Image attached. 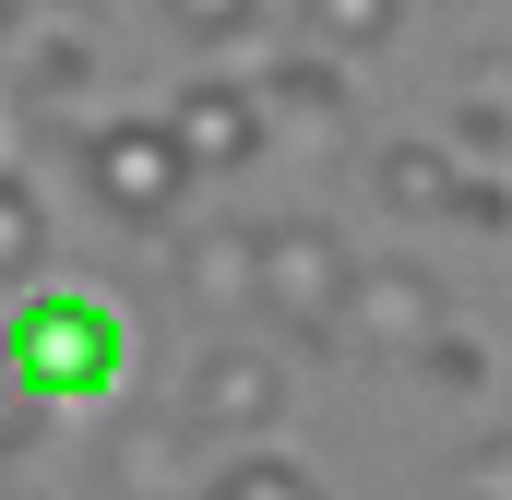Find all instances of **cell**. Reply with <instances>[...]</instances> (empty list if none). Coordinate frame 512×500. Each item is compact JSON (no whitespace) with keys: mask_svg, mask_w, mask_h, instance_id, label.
<instances>
[{"mask_svg":"<svg viewBox=\"0 0 512 500\" xmlns=\"http://www.w3.org/2000/svg\"><path fill=\"white\" fill-rule=\"evenodd\" d=\"M0 370L24 381V405H96V393H120L131 334L84 286H24V310L0 322Z\"/></svg>","mask_w":512,"mask_h":500,"instance_id":"cell-1","label":"cell"},{"mask_svg":"<svg viewBox=\"0 0 512 500\" xmlns=\"http://www.w3.org/2000/svg\"><path fill=\"white\" fill-rule=\"evenodd\" d=\"M191 500H322V477H310L298 453H274V441H239V453H227Z\"/></svg>","mask_w":512,"mask_h":500,"instance_id":"cell-13","label":"cell"},{"mask_svg":"<svg viewBox=\"0 0 512 500\" xmlns=\"http://www.w3.org/2000/svg\"><path fill=\"white\" fill-rule=\"evenodd\" d=\"M417 381H429V393H489V358H477V346H465V334L441 322V334L417 346Z\"/></svg>","mask_w":512,"mask_h":500,"instance_id":"cell-15","label":"cell"},{"mask_svg":"<svg viewBox=\"0 0 512 500\" xmlns=\"http://www.w3.org/2000/svg\"><path fill=\"white\" fill-rule=\"evenodd\" d=\"M441 334V274L417 250H358V286H346V346L370 358H417Z\"/></svg>","mask_w":512,"mask_h":500,"instance_id":"cell-5","label":"cell"},{"mask_svg":"<svg viewBox=\"0 0 512 500\" xmlns=\"http://www.w3.org/2000/svg\"><path fill=\"white\" fill-rule=\"evenodd\" d=\"M84 191H96L108 227H179L191 155L167 143V120H96L84 131Z\"/></svg>","mask_w":512,"mask_h":500,"instance_id":"cell-3","label":"cell"},{"mask_svg":"<svg viewBox=\"0 0 512 500\" xmlns=\"http://www.w3.org/2000/svg\"><path fill=\"white\" fill-rule=\"evenodd\" d=\"M251 274H262V239L251 227H179V250H167V286L215 322V310H251Z\"/></svg>","mask_w":512,"mask_h":500,"instance_id":"cell-7","label":"cell"},{"mask_svg":"<svg viewBox=\"0 0 512 500\" xmlns=\"http://www.w3.org/2000/svg\"><path fill=\"white\" fill-rule=\"evenodd\" d=\"M239 72H251V96H262V120L286 131H334L346 120V72H334V60H322V48H298V60H239Z\"/></svg>","mask_w":512,"mask_h":500,"instance_id":"cell-10","label":"cell"},{"mask_svg":"<svg viewBox=\"0 0 512 500\" xmlns=\"http://www.w3.org/2000/svg\"><path fill=\"white\" fill-rule=\"evenodd\" d=\"M0 500H24V489H12V477H0Z\"/></svg>","mask_w":512,"mask_h":500,"instance_id":"cell-19","label":"cell"},{"mask_svg":"<svg viewBox=\"0 0 512 500\" xmlns=\"http://www.w3.org/2000/svg\"><path fill=\"white\" fill-rule=\"evenodd\" d=\"M405 36V0H298V48H322V60H370Z\"/></svg>","mask_w":512,"mask_h":500,"instance_id":"cell-11","label":"cell"},{"mask_svg":"<svg viewBox=\"0 0 512 500\" xmlns=\"http://www.w3.org/2000/svg\"><path fill=\"white\" fill-rule=\"evenodd\" d=\"M191 453H203L191 429H143V441L108 453V489L120 500H191Z\"/></svg>","mask_w":512,"mask_h":500,"instance_id":"cell-12","label":"cell"},{"mask_svg":"<svg viewBox=\"0 0 512 500\" xmlns=\"http://www.w3.org/2000/svg\"><path fill=\"white\" fill-rule=\"evenodd\" d=\"M453 500H477V489H453Z\"/></svg>","mask_w":512,"mask_h":500,"instance_id":"cell-20","label":"cell"},{"mask_svg":"<svg viewBox=\"0 0 512 500\" xmlns=\"http://www.w3.org/2000/svg\"><path fill=\"white\" fill-rule=\"evenodd\" d=\"M179 12V36H203V48H251V24H262V0H167Z\"/></svg>","mask_w":512,"mask_h":500,"instance_id":"cell-16","label":"cell"},{"mask_svg":"<svg viewBox=\"0 0 512 500\" xmlns=\"http://www.w3.org/2000/svg\"><path fill=\"white\" fill-rule=\"evenodd\" d=\"M262 274H251V310L286 334V346H346V286H358V250L334 239L322 215H274L251 227Z\"/></svg>","mask_w":512,"mask_h":500,"instance_id":"cell-2","label":"cell"},{"mask_svg":"<svg viewBox=\"0 0 512 500\" xmlns=\"http://www.w3.org/2000/svg\"><path fill=\"white\" fill-rule=\"evenodd\" d=\"M286 417V358L274 346H203L179 381V429L191 441H262Z\"/></svg>","mask_w":512,"mask_h":500,"instance_id":"cell-4","label":"cell"},{"mask_svg":"<svg viewBox=\"0 0 512 500\" xmlns=\"http://www.w3.org/2000/svg\"><path fill=\"white\" fill-rule=\"evenodd\" d=\"M167 143L191 155V179L262 167V155H274V120H262L251 72H203V84H179V108H167Z\"/></svg>","mask_w":512,"mask_h":500,"instance_id":"cell-6","label":"cell"},{"mask_svg":"<svg viewBox=\"0 0 512 500\" xmlns=\"http://www.w3.org/2000/svg\"><path fill=\"white\" fill-rule=\"evenodd\" d=\"M24 417H36V405H24V381L0 370V477H12V453H24Z\"/></svg>","mask_w":512,"mask_h":500,"instance_id":"cell-17","label":"cell"},{"mask_svg":"<svg viewBox=\"0 0 512 500\" xmlns=\"http://www.w3.org/2000/svg\"><path fill=\"white\" fill-rule=\"evenodd\" d=\"M12 36H24V0H0V48H12Z\"/></svg>","mask_w":512,"mask_h":500,"instance_id":"cell-18","label":"cell"},{"mask_svg":"<svg viewBox=\"0 0 512 500\" xmlns=\"http://www.w3.org/2000/svg\"><path fill=\"white\" fill-rule=\"evenodd\" d=\"M12 60H24V108L48 131L84 120V84H96V36L84 24H36V36H12Z\"/></svg>","mask_w":512,"mask_h":500,"instance_id":"cell-8","label":"cell"},{"mask_svg":"<svg viewBox=\"0 0 512 500\" xmlns=\"http://www.w3.org/2000/svg\"><path fill=\"white\" fill-rule=\"evenodd\" d=\"M0 286H48V203H36V179H0Z\"/></svg>","mask_w":512,"mask_h":500,"instance_id":"cell-14","label":"cell"},{"mask_svg":"<svg viewBox=\"0 0 512 500\" xmlns=\"http://www.w3.org/2000/svg\"><path fill=\"white\" fill-rule=\"evenodd\" d=\"M370 191H382V215H405V227H453L465 155H453V143H382V155H370Z\"/></svg>","mask_w":512,"mask_h":500,"instance_id":"cell-9","label":"cell"}]
</instances>
